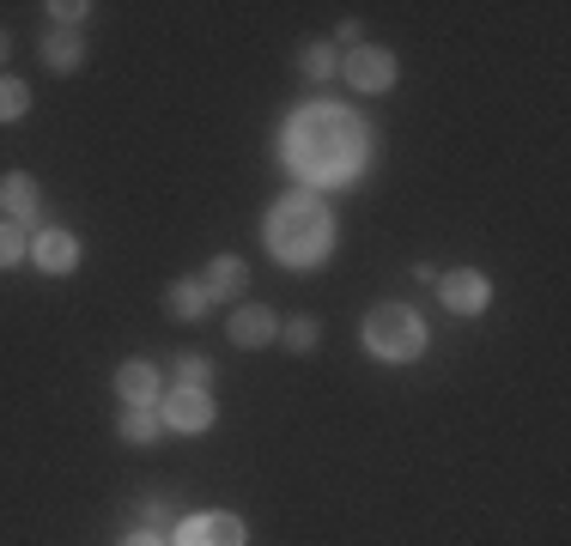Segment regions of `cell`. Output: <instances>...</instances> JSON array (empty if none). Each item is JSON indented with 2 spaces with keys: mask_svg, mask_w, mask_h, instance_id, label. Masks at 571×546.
I'll use <instances>...</instances> for the list:
<instances>
[{
  "mask_svg": "<svg viewBox=\"0 0 571 546\" xmlns=\"http://www.w3.org/2000/svg\"><path fill=\"white\" fill-rule=\"evenodd\" d=\"M365 159V128L334 103H310L286 128V164L310 182H347Z\"/></svg>",
  "mask_w": 571,
  "mask_h": 546,
  "instance_id": "obj_1",
  "label": "cell"
},
{
  "mask_svg": "<svg viewBox=\"0 0 571 546\" xmlns=\"http://www.w3.org/2000/svg\"><path fill=\"white\" fill-rule=\"evenodd\" d=\"M268 243H274V255L286 267H317L334 243V225L317 194H286L274 206V219H268Z\"/></svg>",
  "mask_w": 571,
  "mask_h": 546,
  "instance_id": "obj_2",
  "label": "cell"
},
{
  "mask_svg": "<svg viewBox=\"0 0 571 546\" xmlns=\"http://www.w3.org/2000/svg\"><path fill=\"white\" fill-rule=\"evenodd\" d=\"M365 346L378 358H413L425 346V328H420V316H413L408 304H378L365 316Z\"/></svg>",
  "mask_w": 571,
  "mask_h": 546,
  "instance_id": "obj_3",
  "label": "cell"
},
{
  "mask_svg": "<svg viewBox=\"0 0 571 546\" xmlns=\"http://www.w3.org/2000/svg\"><path fill=\"white\" fill-rule=\"evenodd\" d=\"M250 535H243L238 516H189V523H177V546H243Z\"/></svg>",
  "mask_w": 571,
  "mask_h": 546,
  "instance_id": "obj_4",
  "label": "cell"
},
{
  "mask_svg": "<svg viewBox=\"0 0 571 546\" xmlns=\"http://www.w3.org/2000/svg\"><path fill=\"white\" fill-rule=\"evenodd\" d=\"M347 80L359 91H389L395 85V61H389V49H353L347 55Z\"/></svg>",
  "mask_w": 571,
  "mask_h": 546,
  "instance_id": "obj_5",
  "label": "cell"
},
{
  "mask_svg": "<svg viewBox=\"0 0 571 546\" xmlns=\"http://www.w3.org/2000/svg\"><path fill=\"white\" fill-rule=\"evenodd\" d=\"M487 297H492V285L480 280L474 267H457V273H444V304L457 310V316H474V310H487Z\"/></svg>",
  "mask_w": 571,
  "mask_h": 546,
  "instance_id": "obj_6",
  "label": "cell"
},
{
  "mask_svg": "<svg viewBox=\"0 0 571 546\" xmlns=\"http://www.w3.org/2000/svg\"><path fill=\"white\" fill-rule=\"evenodd\" d=\"M164 419H171L177 432H207V425H213V401H207L201 388H177V395L164 401Z\"/></svg>",
  "mask_w": 571,
  "mask_h": 546,
  "instance_id": "obj_7",
  "label": "cell"
},
{
  "mask_svg": "<svg viewBox=\"0 0 571 546\" xmlns=\"http://www.w3.org/2000/svg\"><path fill=\"white\" fill-rule=\"evenodd\" d=\"M31 262L43 273H68L73 262H80V243H73L68 231H43V237L31 243Z\"/></svg>",
  "mask_w": 571,
  "mask_h": 546,
  "instance_id": "obj_8",
  "label": "cell"
},
{
  "mask_svg": "<svg viewBox=\"0 0 571 546\" xmlns=\"http://www.w3.org/2000/svg\"><path fill=\"white\" fill-rule=\"evenodd\" d=\"M80 55H86V43H80V31H73V24H56V31L43 37V61L56 73H73V68H80Z\"/></svg>",
  "mask_w": 571,
  "mask_h": 546,
  "instance_id": "obj_9",
  "label": "cell"
},
{
  "mask_svg": "<svg viewBox=\"0 0 571 546\" xmlns=\"http://www.w3.org/2000/svg\"><path fill=\"white\" fill-rule=\"evenodd\" d=\"M116 388H122L128 407H147V401H159V371H152V364H122V371H116Z\"/></svg>",
  "mask_w": 571,
  "mask_h": 546,
  "instance_id": "obj_10",
  "label": "cell"
},
{
  "mask_svg": "<svg viewBox=\"0 0 571 546\" xmlns=\"http://www.w3.org/2000/svg\"><path fill=\"white\" fill-rule=\"evenodd\" d=\"M231 341H238V346H262V341H274V316H268L262 304H243L238 316H231Z\"/></svg>",
  "mask_w": 571,
  "mask_h": 546,
  "instance_id": "obj_11",
  "label": "cell"
},
{
  "mask_svg": "<svg viewBox=\"0 0 571 546\" xmlns=\"http://www.w3.org/2000/svg\"><path fill=\"white\" fill-rule=\"evenodd\" d=\"M243 285H250V273H243V262L219 255V262L207 267V285H201V292H213V297H243Z\"/></svg>",
  "mask_w": 571,
  "mask_h": 546,
  "instance_id": "obj_12",
  "label": "cell"
},
{
  "mask_svg": "<svg viewBox=\"0 0 571 546\" xmlns=\"http://www.w3.org/2000/svg\"><path fill=\"white\" fill-rule=\"evenodd\" d=\"M164 310H171L177 322H201L207 316V292H201V285H189V280H177L171 292H164Z\"/></svg>",
  "mask_w": 571,
  "mask_h": 546,
  "instance_id": "obj_13",
  "label": "cell"
},
{
  "mask_svg": "<svg viewBox=\"0 0 571 546\" xmlns=\"http://www.w3.org/2000/svg\"><path fill=\"white\" fill-rule=\"evenodd\" d=\"M0 206H7V213H31V206H37V182L31 176H0Z\"/></svg>",
  "mask_w": 571,
  "mask_h": 546,
  "instance_id": "obj_14",
  "label": "cell"
},
{
  "mask_svg": "<svg viewBox=\"0 0 571 546\" xmlns=\"http://www.w3.org/2000/svg\"><path fill=\"white\" fill-rule=\"evenodd\" d=\"M122 437H128V444H152V437H159L152 407H128V413H122Z\"/></svg>",
  "mask_w": 571,
  "mask_h": 546,
  "instance_id": "obj_15",
  "label": "cell"
},
{
  "mask_svg": "<svg viewBox=\"0 0 571 546\" xmlns=\"http://www.w3.org/2000/svg\"><path fill=\"white\" fill-rule=\"evenodd\" d=\"M24 103H31V91H24V80H0V122H19Z\"/></svg>",
  "mask_w": 571,
  "mask_h": 546,
  "instance_id": "obj_16",
  "label": "cell"
},
{
  "mask_svg": "<svg viewBox=\"0 0 571 546\" xmlns=\"http://www.w3.org/2000/svg\"><path fill=\"white\" fill-rule=\"evenodd\" d=\"M334 68H341V61H334L329 43H310V49H304V73H310V80H329Z\"/></svg>",
  "mask_w": 571,
  "mask_h": 546,
  "instance_id": "obj_17",
  "label": "cell"
},
{
  "mask_svg": "<svg viewBox=\"0 0 571 546\" xmlns=\"http://www.w3.org/2000/svg\"><path fill=\"white\" fill-rule=\"evenodd\" d=\"M24 262V231L19 225H0V267Z\"/></svg>",
  "mask_w": 571,
  "mask_h": 546,
  "instance_id": "obj_18",
  "label": "cell"
},
{
  "mask_svg": "<svg viewBox=\"0 0 571 546\" xmlns=\"http://www.w3.org/2000/svg\"><path fill=\"white\" fill-rule=\"evenodd\" d=\"M177 376H183V388H207L213 364H207V358H177Z\"/></svg>",
  "mask_w": 571,
  "mask_h": 546,
  "instance_id": "obj_19",
  "label": "cell"
},
{
  "mask_svg": "<svg viewBox=\"0 0 571 546\" xmlns=\"http://www.w3.org/2000/svg\"><path fill=\"white\" fill-rule=\"evenodd\" d=\"M286 341H292L298 353H310V346H317V322H310V316H298L292 328H286Z\"/></svg>",
  "mask_w": 571,
  "mask_h": 546,
  "instance_id": "obj_20",
  "label": "cell"
},
{
  "mask_svg": "<svg viewBox=\"0 0 571 546\" xmlns=\"http://www.w3.org/2000/svg\"><path fill=\"white\" fill-rule=\"evenodd\" d=\"M49 12H56V19H61V24H80V19H86V12H92V7H80V0H61V7H49Z\"/></svg>",
  "mask_w": 571,
  "mask_h": 546,
  "instance_id": "obj_21",
  "label": "cell"
},
{
  "mask_svg": "<svg viewBox=\"0 0 571 546\" xmlns=\"http://www.w3.org/2000/svg\"><path fill=\"white\" fill-rule=\"evenodd\" d=\"M122 546H164V540H159V535H152V528H147V535H128Z\"/></svg>",
  "mask_w": 571,
  "mask_h": 546,
  "instance_id": "obj_22",
  "label": "cell"
},
{
  "mask_svg": "<svg viewBox=\"0 0 571 546\" xmlns=\"http://www.w3.org/2000/svg\"><path fill=\"white\" fill-rule=\"evenodd\" d=\"M0 61H7V37H0Z\"/></svg>",
  "mask_w": 571,
  "mask_h": 546,
  "instance_id": "obj_23",
  "label": "cell"
}]
</instances>
